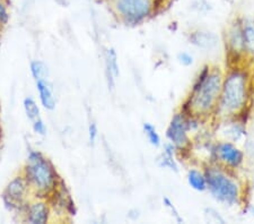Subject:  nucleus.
I'll return each mask as SVG.
<instances>
[{
  "instance_id": "obj_4",
  "label": "nucleus",
  "mask_w": 254,
  "mask_h": 224,
  "mask_svg": "<svg viewBox=\"0 0 254 224\" xmlns=\"http://www.w3.org/2000/svg\"><path fill=\"white\" fill-rule=\"evenodd\" d=\"M117 11L127 22L137 24L148 17L154 8V0H117Z\"/></svg>"
},
{
  "instance_id": "obj_14",
  "label": "nucleus",
  "mask_w": 254,
  "mask_h": 224,
  "mask_svg": "<svg viewBox=\"0 0 254 224\" xmlns=\"http://www.w3.org/2000/svg\"><path fill=\"white\" fill-rule=\"evenodd\" d=\"M24 108H25V111H26V115L28 117V119L31 121H36L41 119L40 118V109L38 105H36L35 101L31 99V97H27L24 101Z\"/></svg>"
},
{
  "instance_id": "obj_2",
  "label": "nucleus",
  "mask_w": 254,
  "mask_h": 224,
  "mask_svg": "<svg viewBox=\"0 0 254 224\" xmlns=\"http://www.w3.org/2000/svg\"><path fill=\"white\" fill-rule=\"evenodd\" d=\"M247 97V78L243 73L235 72L228 76L223 86L222 108L227 112L237 111L243 107Z\"/></svg>"
},
{
  "instance_id": "obj_20",
  "label": "nucleus",
  "mask_w": 254,
  "mask_h": 224,
  "mask_svg": "<svg viewBox=\"0 0 254 224\" xmlns=\"http://www.w3.org/2000/svg\"><path fill=\"white\" fill-rule=\"evenodd\" d=\"M179 60L180 63L186 65V66H189L192 63H193V58H192V56H190L189 54H187V52H183L179 56Z\"/></svg>"
},
{
  "instance_id": "obj_17",
  "label": "nucleus",
  "mask_w": 254,
  "mask_h": 224,
  "mask_svg": "<svg viewBox=\"0 0 254 224\" xmlns=\"http://www.w3.org/2000/svg\"><path fill=\"white\" fill-rule=\"evenodd\" d=\"M199 42L198 46L200 47H209L215 46L216 39L215 35L209 34V33H198L196 34V39H194V43Z\"/></svg>"
},
{
  "instance_id": "obj_5",
  "label": "nucleus",
  "mask_w": 254,
  "mask_h": 224,
  "mask_svg": "<svg viewBox=\"0 0 254 224\" xmlns=\"http://www.w3.org/2000/svg\"><path fill=\"white\" fill-rule=\"evenodd\" d=\"M28 174L32 181L39 189L47 190L50 188L55 181V173H53L51 165L49 164L40 153L33 152L30 154V168Z\"/></svg>"
},
{
  "instance_id": "obj_16",
  "label": "nucleus",
  "mask_w": 254,
  "mask_h": 224,
  "mask_svg": "<svg viewBox=\"0 0 254 224\" xmlns=\"http://www.w3.org/2000/svg\"><path fill=\"white\" fill-rule=\"evenodd\" d=\"M143 130H145V134L147 137H148V141L150 142L151 145L158 146L161 144V138H159V135L156 132V128H155L153 125L146 122V124H143Z\"/></svg>"
},
{
  "instance_id": "obj_19",
  "label": "nucleus",
  "mask_w": 254,
  "mask_h": 224,
  "mask_svg": "<svg viewBox=\"0 0 254 224\" xmlns=\"http://www.w3.org/2000/svg\"><path fill=\"white\" fill-rule=\"evenodd\" d=\"M33 128H34L35 133L40 134V135H44L47 132V128H46V126H44L42 119H39V120L33 122Z\"/></svg>"
},
{
  "instance_id": "obj_22",
  "label": "nucleus",
  "mask_w": 254,
  "mask_h": 224,
  "mask_svg": "<svg viewBox=\"0 0 254 224\" xmlns=\"http://www.w3.org/2000/svg\"><path fill=\"white\" fill-rule=\"evenodd\" d=\"M8 18V15H7V10H6V7L3 3L0 1V22H6Z\"/></svg>"
},
{
  "instance_id": "obj_11",
  "label": "nucleus",
  "mask_w": 254,
  "mask_h": 224,
  "mask_svg": "<svg viewBox=\"0 0 254 224\" xmlns=\"http://www.w3.org/2000/svg\"><path fill=\"white\" fill-rule=\"evenodd\" d=\"M188 181H189V185L194 190L204 191L208 188L206 176H204V174H202L198 170L190 171L189 174H188Z\"/></svg>"
},
{
  "instance_id": "obj_18",
  "label": "nucleus",
  "mask_w": 254,
  "mask_h": 224,
  "mask_svg": "<svg viewBox=\"0 0 254 224\" xmlns=\"http://www.w3.org/2000/svg\"><path fill=\"white\" fill-rule=\"evenodd\" d=\"M31 69L32 74L36 80L42 79L44 74H46V67H44V65L42 63H40V61H33L31 65Z\"/></svg>"
},
{
  "instance_id": "obj_8",
  "label": "nucleus",
  "mask_w": 254,
  "mask_h": 224,
  "mask_svg": "<svg viewBox=\"0 0 254 224\" xmlns=\"http://www.w3.org/2000/svg\"><path fill=\"white\" fill-rule=\"evenodd\" d=\"M242 30V39H243V48L250 54L254 55V20H245Z\"/></svg>"
},
{
  "instance_id": "obj_7",
  "label": "nucleus",
  "mask_w": 254,
  "mask_h": 224,
  "mask_svg": "<svg viewBox=\"0 0 254 224\" xmlns=\"http://www.w3.org/2000/svg\"><path fill=\"white\" fill-rule=\"evenodd\" d=\"M217 152L220 160L231 166H239L243 162V153L231 143L220 144Z\"/></svg>"
},
{
  "instance_id": "obj_10",
  "label": "nucleus",
  "mask_w": 254,
  "mask_h": 224,
  "mask_svg": "<svg viewBox=\"0 0 254 224\" xmlns=\"http://www.w3.org/2000/svg\"><path fill=\"white\" fill-rule=\"evenodd\" d=\"M28 221L33 224H43L48 221V209L42 203L34 204L28 213Z\"/></svg>"
},
{
  "instance_id": "obj_9",
  "label": "nucleus",
  "mask_w": 254,
  "mask_h": 224,
  "mask_svg": "<svg viewBox=\"0 0 254 224\" xmlns=\"http://www.w3.org/2000/svg\"><path fill=\"white\" fill-rule=\"evenodd\" d=\"M36 86H38L40 99H41V102H42L43 107L49 109V110H52L53 108H55L56 102H55V97H53L51 88L49 87L47 81L43 78L38 79L36 80Z\"/></svg>"
},
{
  "instance_id": "obj_13",
  "label": "nucleus",
  "mask_w": 254,
  "mask_h": 224,
  "mask_svg": "<svg viewBox=\"0 0 254 224\" xmlns=\"http://www.w3.org/2000/svg\"><path fill=\"white\" fill-rule=\"evenodd\" d=\"M24 191H25V183L22 179H15V180L10 183L8 187V193H9V197L19 201L23 197Z\"/></svg>"
},
{
  "instance_id": "obj_12",
  "label": "nucleus",
  "mask_w": 254,
  "mask_h": 224,
  "mask_svg": "<svg viewBox=\"0 0 254 224\" xmlns=\"http://www.w3.org/2000/svg\"><path fill=\"white\" fill-rule=\"evenodd\" d=\"M106 68H108L109 74V84L113 85V80L119 75V67L117 63V55L114 50H109L108 55H106Z\"/></svg>"
},
{
  "instance_id": "obj_6",
  "label": "nucleus",
  "mask_w": 254,
  "mask_h": 224,
  "mask_svg": "<svg viewBox=\"0 0 254 224\" xmlns=\"http://www.w3.org/2000/svg\"><path fill=\"white\" fill-rule=\"evenodd\" d=\"M167 137L176 146H184L188 142L187 121L182 115H175L167 129Z\"/></svg>"
},
{
  "instance_id": "obj_15",
  "label": "nucleus",
  "mask_w": 254,
  "mask_h": 224,
  "mask_svg": "<svg viewBox=\"0 0 254 224\" xmlns=\"http://www.w3.org/2000/svg\"><path fill=\"white\" fill-rule=\"evenodd\" d=\"M161 166H164V168H170L171 170H174V171H178V165H176L174 157H173V145L166 146L165 152H164V154L162 155Z\"/></svg>"
},
{
  "instance_id": "obj_1",
  "label": "nucleus",
  "mask_w": 254,
  "mask_h": 224,
  "mask_svg": "<svg viewBox=\"0 0 254 224\" xmlns=\"http://www.w3.org/2000/svg\"><path fill=\"white\" fill-rule=\"evenodd\" d=\"M222 89V78L218 73L209 74L204 71L193 89V104L201 111H208L217 100Z\"/></svg>"
},
{
  "instance_id": "obj_3",
  "label": "nucleus",
  "mask_w": 254,
  "mask_h": 224,
  "mask_svg": "<svg viewBox=\"0 0 254 224\" xmlns=\"http://www.w3.org/2000/svg\"><path fill=\"white\" fill-rule=\"evenodd\" d=\"M208 189L217 201L233 205L239 199V188L236 183L225 176L222 171L209 169L206 173Z\"/></svg>"
},
{
  "instance_id": "obj_21",
  "label": "nucleus",
  "mask_w": 254,
  "mask_h": 224,
  "mask_svg": "<svg viewBox=\"0 0 254 224\" xmlns=\"http://www.w3.org/2000/svg\"><path fill=\"white\" fill-rule=\"evenodd\" d=\"M96 136H97L96 125L95 124H92L91 127H89V141H91L92 144H94V143H95Z\"/></svg>"
}]
</instances>
